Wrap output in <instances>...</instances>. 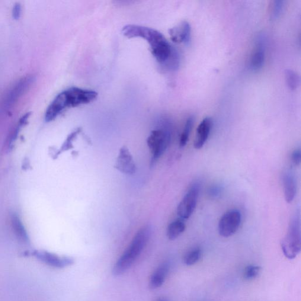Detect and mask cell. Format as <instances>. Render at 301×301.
<instances>
[{
  "label": "cell",
  "mask_w": 301,
  "mask_h": 301,
  "mask_svg": "<svg viewBox=\"0 0 301 301\" xmlns=\"http://www.w3.org/2000/svg\"><path fill=\"white\" fill-rule=\"evenodd\" d=\"M122 33L129 38H142L149 43L155 59L162 65L171 64L173 68L177 67V56L164 35L155 29L137 25H127L124 27Z\"/></svg>",
  "instance_id": "6da1fadb"
},
{
  "label": "cell",
  "mask_w": 301,
  "mask_h": 301,
  "mask_svg": "<svg viewBox=\"0 0 301 301\" xmlns=\"http://www.w3.org/2000/svg\"><path fill=\"white\" fill-rule=\"evenodd\" d=\"M97 92L73 87L66 89L56 96L47 108L45 119L47 122L53 121L67 108L90 103L97 98Z\"/></svg>",
  "instance_id": "7a4b0ae2"
},
{
  "label": "cell",
  "mask_w": 301,
  "mask_h": 301,
  "mask_svg": "<svg viewBox=\"0 0 301 301\" xmlns=\"http://www.w3.org/2000/svg\"><path fill=\"white\" fill-rule=\"evenodd\" d=\"M152 233V227L150 225L140 228L128 246L126 250L118 259L113 268L115 275H122L133 265L149 242Z\"/></svg>",
  "instance_id": "3957f363"
},
{
  "label": "cell",
  "mask_w": 301,
  "mask_h": 301,
  "mask_svg": "<svg viewBox=\"0 0 301 301\" xmlns=\"http://www.w3.org/2000/svg\"><path fill=\"white\" fill-rule=\"evenodd\" d=\"M282 250L288 259H294L301 249V222L299 214H296L291 219L286 236L282 240Z\"/></svg>",
  "instance_id": "277c9868"
},
{
  "label": "cell",
  "mask_w": 301,
  "mask_h": 301,
  "mask_svg": "<svg viewBox=\"0 0 301 301\" xmlns=\"http://www.w3.org/2000/svg\"><path fill=\"white\" fill-rule=\"evenodd\" d=\"M171 141V132L166 126L153 130L147 139V143L151 153L150 165H154L167 149Z\"/></svg>",
  "instance_id": "5b68a950"
},
{
  "label": "cell",
  "mask_w": 301,
  "mask_h": 301,
  "mask_svg": "<svg viewBox=\"0 0 301 301\" xmlns=\"http://www.w3.org/2000/svg\"><path fill=\"white\" fill-rule=\"evenodd\" d=\"M200 191V184L195 183L185 195V196L179 204L177 208V214L181 219H190L197 207L198 198Z\"/></svg>",
  "instance_id": "8992f818"
},
{
  "label": "cell",
  "mask_w": 301,
  "mask_h": 301,
  "mask_svg": "<svg viewBox=\"0 0 301 301\" xmlns=\"http://www.w3.org/2000/svg\"><path fill=\"white\" fill-rule=\"evenodd\" d=\"M241 222V214L237 210L229 211L221 218L219 224L220 235L225 238L231 236L238 230Z\"/></svg>",
  "instance_id": "52a82bcc"
},
{
  "label": "cell",
  "mask_w": 301,
  "mask_h": 301,
  "mask_svg": "<svg viewBox=\"0 0 301 301\" xmlns=\"http://www.w3.org/2000/svg\"><path fill=\"white\" fill-rule=\"evenodd\" d=\"M29 256L37 258L44 264L56 268H64L75 263L73 258L68 257H60L57 254L46 251H34L29 253Z\"/></svg>",
  "instance_id": "ba28073f"
},
{
  "label": "cell",
  "mask_w": 301,
  "mask_h": 301,
  "mask_svg": "<svg viewBox=\"0 0 301 301\" xmlns=\"http://www.w3.org/2000/svg\"><path fill=\"white\" fill-rule=\"evenodd\" d=\"M114 167L124 174L131 175L135 174L137 166L133 155L126 146L120 149Z\"/></svg>",
  "instance_id": "9c48e42d"
},
{
  "label": "cell",
  "mask_w": 301,
  "mask_h": 301,
  "mask_svg": "<svg viewBox=\"0 0 301 301\" xmlns=\"http://www.w3.org/2000/svg\"><path fill=\"white\" fill-rule=\"evenodd\" d=\"M34 81V76L29 75L22 78L16 83L6 97L5 107L8 109L13 106L18 99L30 87Z\"/></svg>",
  "instance_id": "30bf717a"
},
{
  "label": "cell",
  "mask_w": 301,
  "mask_h": 301,
  "mask_svg": "<svg viewBox=\"0 0 301 301\" xmlns=\"http://www.w3.org/2000/svg\"><path fill=\"white\" fill-rule=\"evenodd\" d=\"M265 41L263 36H259L252 53L250 67L253 71H258L264 66L265 59Z\"/></svg>",
  "instance_id": "8fae6325"
},
{
  "label": "cell",
  "mask_w": 301,
  "mask_h": 301,
  "mask_svg": "<svg viewBox=\"0 0 301 301\" xmlns=\"http://www.w3.org/2000/svg\"><path fill=\"white\" fill-rule=\"evenodd\" d=\"M191 33L190 25L187 21H182L169 30L171 39L175 43H189L191 40Z\"/></svg>",
  "instance_id": "7c38bea8"
},
{
  "label": "cell",
  "mask_w": 301,
  "mask_h": 301,
  "mask_svg": "<svg viewBox=\"0 0 301 301\" xmlns=\"http://www.w3.org/2000/svg\"><path fill=\"white\" fill-rule=\"evenodd\" d=\"M213 127V120L210 117H206L201 121L198 126L195 135L194 146L195 149L203 148L210 136Z\"/></svg>",
  "instance_id": "4fadbf2b"
},
{
  "label": "cell",
  "mask_w": 301,
  "mask_h": 301,
  "mask_svg": "<svg viewBox=\"0 0 301 301\" xmlns=\"http://www.w3.org/2000/svg\"><path fill=\"white\" fill-rule=\"evenodd\" d=\"M285 198L288 203H292L297 193L296 178L291 170H287L283 176Z\"/></svg>",
  "instance_id": "5bb4252c"
},
{
  "label": "cell",
  "mask_w": 301,
  "mask_h": 301,
  "mask_svg": "<svg viewBox=\"0 0 301 301\" xmlns=\"http://www.w3.org/2000/svg\"><path fill=\"white\" fill-rule=\"evenodd\" d=\"M169 269H170V264L168 262H164L156 268L150 278V288L156 289L162 286L169 273Z\"/></svg>",
  "instance_id": "9a60e30c"
},
{
  "label": "cell",
  "mask_w": 301,
  "mask_h": 301,
  "mask_svg": "<svg viewBox=\"0 0 301 301\" xmlns=\"http://www.w3.org/2000/svg\"><path fill=\"white\" fill-rule=\"evenodd\" d=\"M11 223L12 230L16 237L20 242L27 244L28 242V236L23 225L18 217L13 214L11 217Z\"/></svg>",
  "instance_id": "2e32d148"
},
{
  "label": "cell",
  "mask_w": 301,
  "mask_h": 301,
  "mask_svg": "<svg viewBox=\"0 0 301 301\" xmlns=\"http://www.w3.org/2000/svg\"><path fill=\"white\" fill-rule=\"evenodd\" d=\"M186 226L181 220H177L172 222L168 226L166 235L169 239L175 240L185 231Z\"/></svg>",
  "instance_id": "e0dca14e"
},
{
  "label": "cell",
  "mask_w": 301,
  "mask_h": 301,
  "mask_svg": "<svg viewBox=\"0 0 301 301\" xmlns=\"http://www.w3.org/2000/svg\"><path fill=\"white\" fill-rule=\"evenodd\" d=\"M285 76H286L287 84L291 90H295L300 85V76L293 70H286Z\"/></svg>",
  "instance_id": "ac0fdd59"
},
{
  "label": "cell",
  "mask_w": 301,
  "mask_h": 301,
  "mask_svg": "<svg viewBox=\"0 0 301 301\" xmlns=\"http://www.w3.org/2000/svg\"><path fill=\"white\" fill-rule=\"evenodd\" d=\"M193 125L194 118L193 117L189 118L185 123L184 130L181 134L180 141H179V146L181 147H184L187 145Z\"/></svg>",
  "instance_id": "d6986e66"
},
{
  "label": "cell",
  "mask_w": 301,
  "mask_h": 301,
  "mask_svg": "<svg viewBox=\"0 0 301 301\" xmlns=\"http://www.w3.org/2000/svg\"><path fill=\"white\" fill-rule=\"evenodd\" d=\"M201 255L202 251L200 248L192 249L185 254L184 258V263L188 266L193 265L200 260Z\"/></svg>",
  "instance_id": "ffe728a7"
},
{
  "label": "cell",
  "mask_w": 301,
  "mask_h": 301,
  "mask_svg": "<svg viewBox=\"0 0 301 301\" xmlns=\"http://www.w3.org/2000/svg\"><path fill=\"white\" fill-rule=\"evenodd\" d=\"M81 128H78L77 129H76L75 131H74L70 135L67 137V140L65 143L63 144V145L60 150V152L66 151V150H69L70 149H72L73 148V142L76 139V136L78 135V134L81 133Z\"/></svg>",
  "instance_id": "44dd1931"
},
{
  "label": "cell",
  "mask_w": 301,
  "mask_h": 301,
  "mask_svg": "<svg viewBox=\"0 0 301 301\" xmlns=\"http://www.w3.org/2000/svg\"><path fill=\"white\" fill-rule=\"evenodd\" d=\"M261 268L258 266L249 265L245 268L244 277L245 279L251 280L257 277L260 272Z\"/></svg>",
  "instance_id": "7402d4cb"
},
{
  "label": "cell",
  "mask_w": 301,
  "mask_h": 301,
  "mask_svg": "<svg viewBox=\"0 0 301 301\" xmlns=\"http://www.w3.org/2000/svg\"><path fill=\"white\" fill-rule=\"evenodd\" d=\"M284 6V1H274L271 7L272 18L276 19L279 17L282 11L283 10Z\"/></svg>",
  "instance_id": "603a6c76"
},
{
  "label": "cell",
  "mask_w": 301,
  "mask_h": 301,
  "mask_svg": "<svg viewBox=\"0 0 301 301\" xmlns=\"http://www.w3.org/2000/svg\"><path fill=\"white\" fill-rule=\"evenodd\" d=\"M223 191V188L220 185H213L208 191V196L213 198V199H217L222 195Z\"/></svg>",
  "instance_id": "cb8c5ba5"
},
{
  "label": "cell",
  "mask_w": 301,
  "mask_h": 301,
  "mask_svg": "<svg viewBox=\"0 0 301 301\" xmlns=\"http://www.w3.org/2000/svg\"><path fill=\"white\" fill-rule=\"evenodd\" d=\"M301 153L300 149H297L294 150L291 155V159L293 164L296 165H299L301 164Z\"/></svg>",
  "instance_id": "d4e9b609"
},
{
  "label": "cell",
  "mask_w": 301,
  "mask_h": 301,
  "mask_svg": "<svg viewBox=\"0 0 301 301\" xmlns=\"http://www.w3.org/2000/svg\"><path fill=\"white\" fill-rule=\"evenodd\" d=\"M22 12V7L20 3H17L12 8V17L15 20H18L20 18Z\"/></svg>",
  "instance_id": "484cf974"
},
{
  "label": "cell",
  "mask_w": 301,
  "mask_h": 301,
  "mask_svg": "<svg viewBox=\"0 0 301 301\" xmlns=\"http://www.w3.org/2000/svg\"><path fill=\"white\" fill-rule=\"evenodd\" d=\"M157 301H168V300H165V299H161V300H159Z\"/></svg>",
  "instance_id": "4316f807"
}]
</instances>
